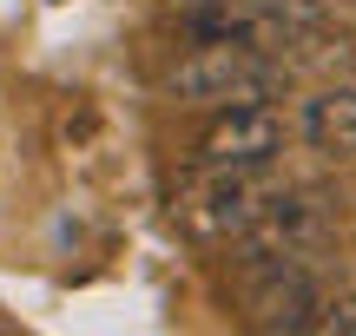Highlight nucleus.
I'll return each instance as SVG.
<instances>
[{
  "label": "nucleus",
  "instance_id": "obj_6",
  "mask_svg": "<svg viewBox=\"0 0 356 336\" xmlns=\"http://www.w3.org/2000/svg\"><path fill=\"white\" fill-rule=\"evenodd\" d=\"M310 330H323V336H356V290L323 297V310H317V324H310Z\"/></svg>",
  "mask_w": 356,
  "mask_h": 336
},
{
  "label": "nucleus",
  "instance_id": "obj_1",
  "mask_svg": "<svg viewBox=\"0 0 356 336\" xmlns=\"http://www.w3.org/2000/svg\"><path fill=\"white\" fill-rule=\"evenodd\" d=\"M284 86H291V66L270 47H257V40H198L165 73V92L178 106H211V112L218 106L284 99Z\"/></svg>",
  "mask_w": 356,
  "mask_h": 336
},
{
  "label": "nucleus",
  "instance_id": "obj_5",
  "mask_svg": "<svg viewBox=\"0 0 356 336\" xmlns=\"http://www.w3.org/2000/svg\"><path fill=\"white\" fill-rule=\"evenodd\" d=\"M297 132H304V145L323 152V158H356V86L310 92L304 112H297Z\"/></svg>",
  "mask_w": 356,
  "mask_h": 336
},
{
  "label": "nucleus",
  "instance_id": "obj_4",
  "mask_svg": "<svg viewBox=\"0 0 356 336\" xmlns=\"http://www.w3.org/2000/svg\"><path fill=\"white\" fill-rule=\"evenodd\" d=\"M323 244V211L304 192H264L251 231L238 237L244 258H310Z\"/></svg>",
  "mask_w": 356,
  "mask_h": 336
},
{
  "label": "nucleus",
  "instance_id": "obj_2",
  "mask_svg": "<svg viewBox=\"0 0 356 336\" xmlns=\"http://www.w3.org/2000/svg\"><path fill=\"white\" fill-rule=\"evenodd\" d=\"M284 145H291V119L277 112V99L218 106L211 126L198 132V165L204 171H270Z\"/></svg>",
  "mask_w": 356,
  "mask_h": 336
},
{
  "label": "nucleus",
  "instance_id": "obj_3",
  "mask_svg": "<svg viewBox=\"0 0 356 336\" xmlns=\"http://www.w3.org/2000/svg\"><path fill=\"white\" fill-rule=\"evenodd\" d=\"M238 297H244V317L257 330H291V336L310 330L323 310V284L310 271V258H251Z\"/></svg>",
  "mask_w": 356,
  "mask_h": 336
}]
</instances>
